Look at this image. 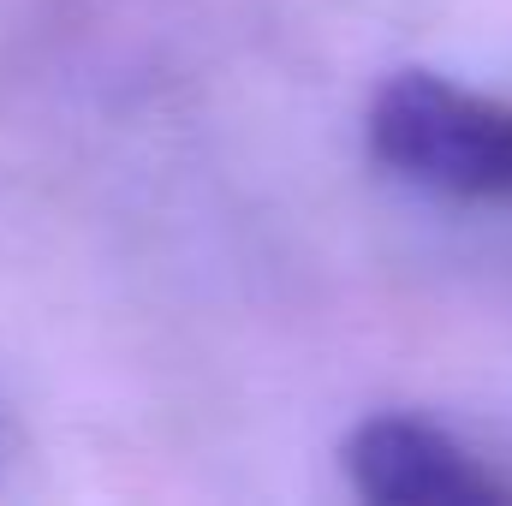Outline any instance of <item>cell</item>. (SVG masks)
Wrapping results in <instances>:
<instances>
[{
	"mask_svg": "<svg viewBox=\"0 0 512 506\" xmlns=\"http://www.w3.org/2000/svg\"><path fill=\"white\" fill-rule=\"evenodd\" d=\"M370 161L399 185L459 203L512 209V102L465 90L441 72L405 66L382 78L364 114Z\"/></svg>",
	"mask_w": 512,
	"mask_h": 506,
	"instance_id": "1",
	"label": "cell"
},
{
	"mask_svg": "<svg viewBox=\"0 0 512 506\" xmlns=\"http://www.w3.org/2000/svg\"><path fill=\"white\" fill-rule=\"evenodd\" d=\"M346 483L376 506H453V501H512V477H501L477 447L429 417L382 411L364 417L340 441Z\"/></svg>",
	"mask_w": 512,
	"mask_h": 506,
	"instance_id": "2",
	"label": "cell"
}]
</instances>
